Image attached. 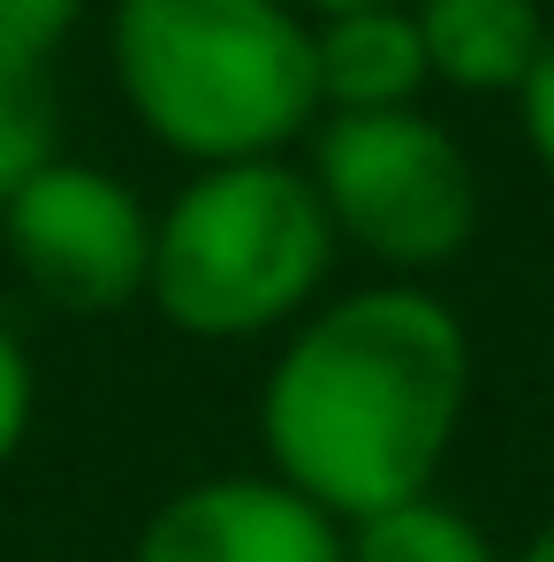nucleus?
Masks as SVG:
<instances>
[{
    "mask_svg": "<svg viewBox=\"0 0 554 562\" xmlns=\"http://www.w3.org/2000/svg\"><path fill=\"white\" fill-rule=\"evenodd\" d=\"M471 327L426 281L319 296L259 380V449L335 525L433 494L471 418Z\"/></svg>",
    "mask_w": 554,
    "mask_h": 562,
    "instance_id": "nucleus-1",
    "label": "nucleus"
},
{
    "mask_svg": "<svg viewBox=\"0 0 554 562\" xmlns=\"http://www.w3.org/2000/svg\"><path fill=\"white\" fill-rule=\"evenodd\" d=\"M114 92L190 168L289 160L312 122V15L296 0H114Z\"/></svg>",
    "mask_w": 554,
    "mask_h": 562,
    "instance_id": "nucleus-2",
    "label": "nucleus"
},
{
    "mask_svg": "<svg viewBox=\"0 0 554 562\" xmlns=\"http://www.w3.org/2000/svg\"><path fill=\"white\" fill-rule=\"evenodd\" d=\"M335 259L342 244L304 160L190 168L152 213L145 304L190 342H259L289 335L327 296Z\"/></svg>",
    "mask_w": 554,
    "mask_h": 562,
    "instance_id": "nucleus-3",
    "label": "nucleus"
},
{
    "mask_svg": "<svg viewBox=\"0 0 554 562\" xmlns=\"http://www.w3.org/2000/svg\"><path fill=\"white\" fill-rule=\"evenodd\" d=\"M304 176L319 190L335 244L365 251L380 281H433L478 244L486 190L449 122L426 106L319 114L304 137Z\"/></svg>",
    "mask_w": 554,
    "mask_h": 562,
    "instance_id": "nucleus-4",
    "label": "nucleus"
},
{
    "mask_svg": "<svg viewBox=\"0 0 554 562\" xmlns=\"http://www.w3.org/2000/svg\"><path fill=\"white\" fill-rule=\"evenodd\" d=\"M0 244L23 289L69 319H106L145 304L152 274V205L99 160H46L0 205Z\"/></svg>",
    "mask_w": 554,
    "mask_h": 562,
    "instance_id": "nucleus-5",
    "label": "nucleus"
},
{
    "mask_svg": "<svg viewBox=\"0 0 554 562\" xmlns=\"http://www.w3.org/2000/svg\"><path fill=\"white\" fill-rule=\"evenodd\" d=\"M350 525L281 486L274 471H213L176 486L145 525L129 562H342Z\"/></svg>",
    "mask_w": 554,
    "mask_h": 562,
    "instance_id": "nucleus-6",
    "label": "nucleus"
},
{
    "mask_svg": "<svg viewBox=\"0 0 554 562\" xmlns=\"http://www.w3.org/2000/svg\"><path fill=\"white\" fill-rule=\"evenodd\" d=\"M433 85L463 99H517L554 38L547 0H410Z\"/></svg>",
    "mask_w": 554,
    "mask_h": 562,
    "instance_id": "nucleus-7",
    "label": "nucleus"
},
{
    "mask_svg": "<svg viewBox=\"0 0 554 562\" xmlns=\"http://www.w3.org/2000/svg\"><path fill=\"white\" fill-rule=\"evenodd\" d=\"M312 85L319 114H395L426 106V38L410 8H350V15H312Z\"/></svg>",
    "mask_w": 554,
    "mask_h": 562,
    "instance_id": "nucleus-8",
    "label": "nucleus"
},
{
    "mask_svg": "<svg viewBox=\"0 0 554 562\" xmlns=\"http://www.w3.org/2000/svg\"><path fill=\"white\" fill-rule=\"evenodd\" d=\"M46 160H61V92L54 61L0 38V205L31 183Z\"/></svg>",
    "mask_w": 554,
    "mask_h": 562,
    "instance_id": "nucleus-9",
    "label": "nucleus"
},
{
    "mask_svg": "<svg viewBox=\"0 0 554 562\" xmlns=\"http://www.w3.org/2000/svg\"><path fill=\"white\" fill-rule=\"evenodd\" d=\"M342 562H509L478 517H463L456 502L418 494L403 509H380L365 525H350V555Z\"/></svg>",
    "mask_w": 554,
    "mask_h": 562,
    "instance_id": "nucleus-10",
    "label": "nucleus"
},
{
    "mask_svg": "<svg viewBox=\"0 0 554 562\" xmlns=\"http://www.w3.org/2000/svg\"><path fill=\"white\" fill-rule=\"evenodd\" d=\"M31 418H38V373H31L23 335L0 319V471L15 464V449L31 441Z\"/></svg>",
    "mask_w": 554,
    "mask_h": 562,
    "instance_id": "nucleus-11",
    "label": "nucleus"
},
{
    "mask_svg": "<svg viewBox=\"0 0 554 562\" xmlns=\"http://www.w3.org/2000/svg\"><path fill=\"white\" fill-rule=\"evenodd\" d=\"M77 23H84V0H0V38L38 61H54Z\"/></svg>",
    "mask_w": 554,
    "mask_h": 562,
    "instance_id": "nucleus-12",
    "label": "nucleus"
},
{
    "mask_svg": "<svg viewBox=\"0 0 554 562\" xmlns=\"http://www.w3.org/2000/svg\"><path fill=\"white\" fill-rule=\"evenodd\" d=\"M517 130H524V153L554 176V38L540 54V69H532V85L517 92Z\"/></svg>",
    "mask_w": 554,
    "mask_h": 562,
    "instance_id": "nucleus-13",
    "label": "nucleus"
},
{
    "mask_svg": "<svg viewBox=\"0 0 554 562\" xmlns=\"http://www.w3.org/2000/svg\"><path fill=\"white\" fill-rule=\"evenodd\" d=\"M304 15H350V8H410V0H296Z\"/></svg>",
    "mask_w": 554,
    "mask_h": 562,
    "instance_id": "nucleus-14",
    "label": "nucleus"
},
{
    "mask_svg": "<svg viewBox=\"0 0 554 562\" xmlns=\"http://www.w3.org/2000/svg\"><path fill=\"white\" fill-rule=\"evenodd\" d=\"M517 562H554V517L532 532V540H524V548H517Z\"/></svg>",
    "mask_w": 554,
    "mask_h": 562,
    "instance_id": "nucleus-15",
    "label": "nucleus"
},
{
    "mask_svg": "<svg viewBox=\"0 0 554 562\" xmlns=\"http://www.w3.org/2000/svg\"><path fill=\"white\" fill-rule=\"evenodd\" d=\"M547 8H554V0H547Z\"/></svg>",
    "mask_w": 554,
    "mask_h": 562,
    "instance_id": "nucleus-16",
    "label": "nucleus"
}]
</instances>
